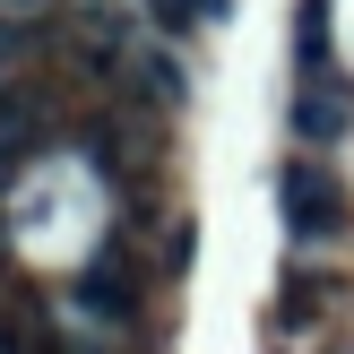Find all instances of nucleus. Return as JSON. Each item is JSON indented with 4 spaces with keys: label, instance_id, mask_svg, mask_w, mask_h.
<instances>
[{
    "label": "nucleus",
    "instance_id": "nucleus-3",
    "mask_svg": "<svg viewBox=\"0 0 354 354\" xmlns=\"http://www.w3.org/2000/svg\"><path fill=\"white\" fill-rule=\"evenodd\" d=\"M121 78L138 86V104H156V113H173V104L190 95V78H182V61H173L165 44H138L130 61H121Z\"/></svg>",
    "mask_w": 354,
    "mask_h": 354
},
{
    "label": "nucleus",
    "instance_id": "nucleus-6",
    "mask_svg": "<svg viewBox=\"0 0 354 354\" xmlns=\"http://www.w3.org/2000/svg\"><path fill=\"white\" fill-rule=\"evenodd\" d=\"M138 9H147V17H156V26H165V35H190V26H199V17H216V9H207V0H138Z\"/></svg>",
    "mask_w": 354,
    "mask_h": 354
},
{
    "label": "nucleus",
    "instance_id": "nucleus-2",
    "mask_svg": "<svg viewBox=\"0 0 354 354\" xmlns=\"http://www.w3.org/2000/svg\"><path fill=\"white\" fill-rule=\"evenodd\" d=\"M69 303H78L86 320H104V328H130V320H138V268H130V251L86 259L78 286H69Z\"/></svg>",
    "mask_w": 354,
    "mask_h": 354
},
{
    "label": "nucleus",
    "instance_id": "nucleus-7",
    "mask_svg": "<svg viewBox=\"0 0 354 354\" xmlns=\"http://www.w3.org/2000/svg\"><path fill=\"white\" fill-rule=\"evenodd\" d=\"M0 61H9V52H0Z\"/></svg>",
    "mask_w": 354,
    "mask_h": 354
},
{
    "label": "nucleus",
    "instance_id": "nucleus-5",
    "mask_svg": "<svg viewBox=\"0 0 354 354\" xmlns=\"http://www.w3.org/2000/svg\"><path fill=\"white\" fill-rule=\"evenodd\" d=\"M26 138H35V104L26 95H0V165H9Z\"/></svg>",
    "mask_w": 354,
    "mask_h": 354
},
{
    "label": "nucleus",
    "instance_id": "nucleus-1",
    "mask_svg": "<svg viewBox=\"0 0 354 354\" xmlns=\"http://www.w3.org/2000/svg\"><path fill=\"white\" fill-rule=\"evenodd\" d=\"M277 207H286V234H294V242H328V234L346 225L337 182L311 173V165H286V173H277Z\"/></svg>",
    "mask_w": 354,
    "mask_h": 354
},
{
    "label": "nucleus",
    "instance_id": "nucleus-4",
    "mask_svg": "<svg viewBox=\"0 0 354 354\" xmlns=\"http://www.w3.org/2000/svg\"><path fill=\"white\" fill-rule=\"evenodd\" d=\"M294 130H303V138H337V130H346L337 78H303V95H294Z\"/></svg>",
    "mask_w": 354,
    "mask_h": 354
}]
</instances>
